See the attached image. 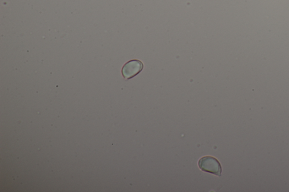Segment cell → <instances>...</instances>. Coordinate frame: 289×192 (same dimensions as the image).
<instances>
[{"label": "cell", "instance_id": "2", "mask_svg": "<svg viewBox=\"0 0 289 192\" xmlns=\"http://www.w3.org/2000/svg\"><path fill=\"white\" fill-rule=\"evenodd\" d=\"M143 68V62L139 60L134 59L124 64L122 73L125 79L129 80L140 74Z\"/></svg>", "mask_w": 289, "mask_h": 192}, {"label": "cell", "instance_id": "1", "mask_svg": "<svg viewBox=\"0 0 289 192\" xmlns=\"http://www.w3.org/2000/svg\"><path fill=\"white\" fill-rule=\"evenodd\" d=\"M198 166L203 172L211 173L220 177L222 168L221 164L216 158L211 156L201 158L198 161Z\"/></svg>", "mask_w": 289, "mask_h": 192}]
</instances>
